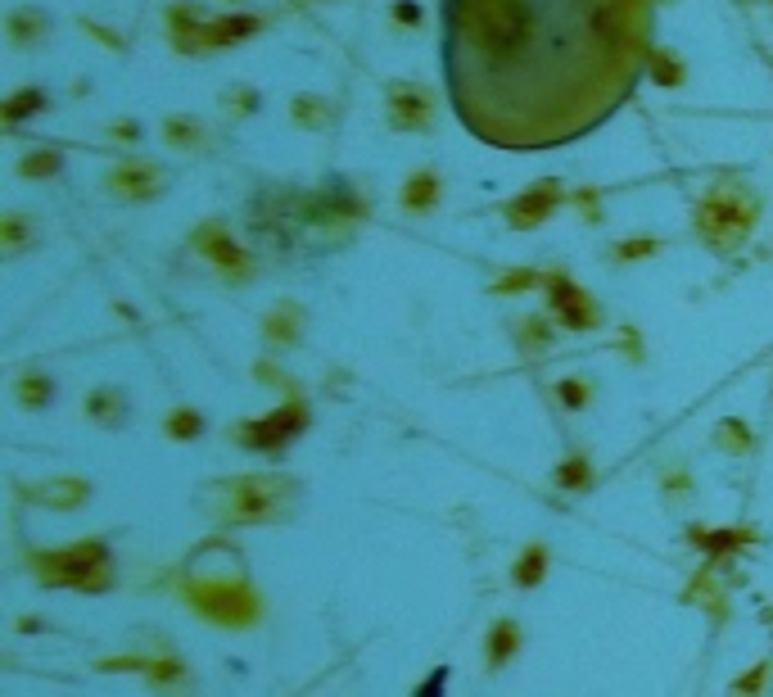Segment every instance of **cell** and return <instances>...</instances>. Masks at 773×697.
<instances>
[{
    "instance_id": "cell-21",
    "label": "cell",
    "mask_w": 773,
    "mask_h": 697,
    "mask_svg": "<svg viewBox=\"0 0 773 697\" xmlns=\"http://www.w3.org/2000/svg\"><path fill=\"white\" fill-rule=\"evenodd\" d=\"M647 69H652V77L665 82V86L684 82V64H678V55H669V50H652V55H647Z\"/></svg>"
},
{
    "instance_id": "cell-5",
    "label": "cell",
    "mask_w": 773,
    "mask_h": 697,
    "mask_svg": "<svg viewBox=\"0 0 773 697\" xmlns=\"http://www.w3.org/2000/svg\"><path fill=\"white\" fill-rule=\"evenodd\" d=\"M385 109H389V128L394 132L421 136L430 123H435V91L416 86V82H398V86H389Z\"/></svg>"
},
{
    "instance_id": "cell-31",
    "label": "cell",
    "mask_w": 773,
    "mask_h": 697,
    "mask_svg": "<svg viewBox=\"0 0 773 697\" xmlns=\"http://www.w3.org/2000/svg\"><path fill=\"white\" fill-rule=\"evenodd\" d=\"M227 105H231V113H250V109H258V91L231 86V91H227Z\"/></svg>"
},
{
    "instance_id": "cell-8",
    "label": "cell",
    "mask_w": 773,
    "mask_h": 697,
    "mask_svg": "<svg viewBox=\"0 0 773 697\" xmlns=\"http://www.w3.org/2000/svg\"><path fill=\"white\" fill-rule=\"evenodd\" d=\"M303 431V408H281V412H271L267 421H254V426H244L240 431V444H250V448H281L290 435Z\"/></svg>"
},
{
    "instance_id": "cell-33",
    "label": "cell",
    "mask_w": 773,
    "mask_h": 697,
    "mask_svg": "<svg viewBox=\"0 0 773 697\" xmlns=\"http://www.w3.org/2000/svg\"><path fill=\"white\" fill-rule=\"evenodd\" d=\"M520 340H524V349H530V353L543 349V345H547V326H543V322H530V326L520 331Z\"/></svg>"
},
{
    "instance_id": "cell-16",
    "label": "cell",
    "mask_w": 773,
    "mask_h": 697,
    "mask_svg": "<svg viewBox=\"0 0 773 697\" xmlns=\"http://www.w3.org/2000/svg\"><path fill=\"white\" fill-rule=\"evenodd\" d=\"M33 236H37V227L27 223L23 214H5V218H0V240H5V254H19Z\"/></svg>"
},
{
    "instance_id": "cell-17",
    "label": "cell",
    "mask_w": 773,
    "mask_h": 697,
    "mask_svg": "<svg viewBox=\"0 0 773 697\" xmlns=\"http://www.w3.org/2000/svg\"><path fill=\"white\" fill-rule=\"evenodd\" d=\"M164 136H168V145H177V149H195V145H204V128L195 123V118H168V123H164Z\"/></svg>"
},
{
    "instance_id": "cell-15",
    "label": "cell",
    "mask_w": 773,
    "mask_h": 697,
    "mask_svg": "<svg viewBox=\"0 0 773 697\" xmlns=\"http://www.w3.org/2000/svg\"><path fill=\"white\" fill-rule=\"evenodd\" d=\"M290 113L299 118V123H303L307 132H317V128L330 123V105H326V96H299V100L290 105Z\"/></svg>"
},
{
    "instance_id": "cell-7",
    "label": "cell",
    "mask_w": 773,
    "mask_h": 697,
    "mask_svg": "<svg viewBox=\"0 0 773 697\" xmlns=\"http://www.w3.org/2000/svg\"><path fill=\"white\" fill-rule=\"evenodd\" d=\"M543 286L552 290V309L561 313V322L570 326V331H593L597 322H602V313H597V304L589 295H583L575 281H566L561 272H547L543 277Z\"/></svg>"
},
{
    "instance_id": "cell-22",
    "label": "cell",
    "mask_w": 773,
    "mask_h": 697,
    "mask_svg": "<svg viewBox=\"0 0 773 697\" xmlns=\"http://www.w3.org/2000/svg\"><path fill=\"white\" fill-rule=\"evenodd\" d=\"M59 164H64V155H59V149H33V155H23L19 172H23V177H55Z\"/></svg>"
},
{
    "instance_id": "cell-23",
    "label": "cell",
    "mask_w": 773,
    "mask_h": 697,
    "mask_svg": "<svg viewBox=\"0 0 773 697\" xmlns=\"http://www.w3.org/2000/svg\"><path fill=\"white\" fill-rule=\"evenodd\" d=\"M764 684H769V665L760 661V665H751L747 675H741L733 688H728V697H760L764 693Z\"/></svg>"
},
{
    "instance_id": "cell-28",
    "label": "cell",
    "mask_w": 773,
    "mask_h": 697,
    "mask_svg": "<svg viewBox=\"0 0 773 697\" xmlns=\"http://www.w3.org/2000/svg\"><path fill=\"white\" fill-rule=\"evenodd\" d=\"M647 254H656V240H652V236H629V245H615V250H611V259H620V263L647 259Z\"/></svg>"
},
{
    "instance_id": "cell-14",
    "label": "cell",
    "mask_w": 773,
    "mask_h": 697,
    "mask_svg": "<svg viewBox=\"0 0 773 697\" xmlns=\"http://www.w3.org/2000/svg\"><path fill=\"white\" fill-rule=\"evenodd\" d=\"M86 412H90V421H100V426H118L122 412H128V404H122V394H118V389L100 385V389L86 399Z\"/></svg>"
},
{
    "instance_id": "cell-20",
    "label": "cell",
    "mask_w": 773,
    "mask_h": 697,
    "mask_svg": "<svg viewBox=\"0 0 773 697\" xmlns=\"http://www.w3.org/2000/svg\"><path fill=\"white\" fill-rule=\"evenodd\" d=\"M543 575H547V553L543 549H524V557L516 562V585L520 589H534Z\"/></svg>"
},
{
    "instance_id": "cell-19",
    "label": "cell",
    "mask_w": 773,
    "mask_h": 697,
    "mask_svg": "<svg viewBox=\"0 0 773 697\" xmlns=\"http://www.w3.org/2000/svg\"><path fill=\"white\" fill-rule=\"evenodd\" d=\"M267 336H271V345H286V340H294L299 336V309L294 304H281L271 317H267Z\"/></svg>"
},
{
    "instance_id": "cell-34",
    "label": "cell",
    "mask_w": 773,
    "mask_h": 697,
    "mask_svg": "<svg viewBox=\"0 0 773 697\" xmlns=\"http://www.w3.org/2000/svg\"><path fill=\"white\" fill-rule=\"evenodd\" d=\"M394 19H408V27H416V23H421V10L412 5V0H403V5H394Z\"/></svg>"
},
{
    "instance_id": "cell-32",
    "label": "cell",
    "mask_w": 773,
    "mask_h": 697,
    "mask_svg": "<svg viewBox=\"0 0 773 697\" xmlns=\"http://www.w3.org/2000/svg\"><path fill=\"white\" fill-rule=\"evenodd\" d=\"M720 444H728V448H737V453H741V448H747V444H751V435H747V431H741V426H737V421H728V426H720Z\"/></svg>"
},
{
    "instance_id": "cell-18",
    "label": "cell",
    "mask_w": 773,
    "mask_h": 697,
    "mask_svg": "<svg viewBox=\"0 0 773 697\" xmlns=\"http://www.w3.org/2000/svg\"><path fill=\"white\" fill-rule=\"evenodd\" d=\"M516 639H520V634H516V625H511V621L493 625V634H488V665H493V671H498V665L516 652Z\"/></svg>"
},
{
    "instance_id": "cell-13",
    "label": "cell",
    "mask_w": 773,
    "mask_h": 697,
    "mask_svg": "<svg viewBox=\"0 0 773 697\" xmlns=\"http://www.w3.org/2000/svg\"><path fill=\"white\" fill-rule=\"evenodd\" d=\"M5 27H10V41H14L19 50H33V46L46 37V14H41V10H14Z\"/></svg>"
},
{
    "instance_id": "cell-2",
    "label": "cell",
    "mask_w": 773,
    "mask_h": 697,
    "mask_svg": "<svg viewBox=\"0 0 773 697\" xmlns=\"http://www.w3.org/2000/svg\"><path fill=\"white\" fill-rule=\"evenodd\" d=\"M756 218H760V195L747 187V181L728 177V181H720V187L701 200V208H697V231H701L715 250H737L741 240L751 236Z\"/></svg>"
},
{
    "instance_id": "cell-35",
    "label": "cell",
    "mask_w": 773,
    "mask_h": 697,
    "mask_svg": "<svg viewBox=\"0 0 773 697\" xmlns=\"http://www.w3.org/2000/svg\"><path fill=\"white\" fill-rule=\"evenodd\" d=\"M109 136H113V141H136L141 132H136V123H113V128H109Z\"/></svg>"
},
{
    "instance_id": "cell-6",
    "label": "cell",
    "mask_w": 773,
    "mask_h": 697,
    "mask_svg": "<svg viewBox=\"0 0 773 697\" xmlns=\"http://www.w3.org/2000/svg\"><path fill=\"white\" fill-rule=\"evenodd\" d=\"M105 187H109V195H118V200L141 204V200H154V195H159V191L168 187V172H164V164H149V159H128V164L109 168Z\"/></svg>"
},
{
    "instance_id": "cell-11",
    "label": "cell",
    "mask_w": 773,
    "mask_h": 697,
    "mask_svg": "<svg viewBox=\"0 0 773 697\" xmlns=\"http://www.w3.org/2000/svg\"><path fill=\"white\" fill-rule=\"evenodd\" d=\"M258 19L254 14H231V19H208V27L200 33V50H213V46H235L244 37L258 33Z\"/></svg>"
},
{
    "instance_id": "cell-3",
    "label": "cell",
    "mask_w": 773,
    "mask_h": 697,
    "mask_svg": "<svg viewBox=\"0 0 773 697\" xmlns=\"http://www.w3.org/2000/svg\"><path fill=\"white\" fill-rule=\"evenodd\" d=\"M213 512H218L222 521H276L290 503V480L281 476H240V480H227L222 490H213Z\"/></svg>"
},
{
    "instance_id": "cell-27",
    "label": "cell",
    "mask_w": 773,
    "mask_h": 697,
    "mask_svg": "<svg viewBox=\"0 0 773 697\" xmlns=\"http://www.w3.org/2000/svg\"><path fill=\"white\" fill-rule=\"evenodd\" d=\"M589 462H583V458H570L561 471H556V484H561V490H583V484H589Z\"/></svg>"
},
{
    "instance_id": "cell-29",
    "label": "cell",
    "mask_w": 773,
    "mask_h": 697,
    "mask_svg": "<svg viewBox=\"0 0 773 697\" xmlns=\"http://www.w3.org/2000/svg\"><path fill=\"white\" fill-rule=\"evenodd\" d=\"M530 286H539V272H530V267H516V272H503V281L493 286V290L516 295V290H530Z\"/></svg>"
},
{
    "instance_id": "cell-9",
    "label": "cell",
    "mask_w": 773,
    "mask_h": 697,
    "mask_svg": "<svg viewBox=\"0 0 773 697\" xmlns=\"http://www.w3.org/2000/svg\"><path fill=\"white\" fill-rule=\"evenodd\" d=\"M556 200H561V191H556V181H543V187H530L524 195H516L511 204H507V223L511 227H539L543 218H552V208H556Z\"/></svg>"
},
{
    "instance_id": "cell-24",
    "label": "cell",
    "mask_w": 773,
    "mask_h": 697,
    "mask_svg": "<svg viewBox=\"0 0 773 697\" xmlns=\"http://www.w3.org/2000/svg\"><path fill=\"white\" fill-rule=\"evenodd\" d=\"M41 105H46V100H41V91L27 86V91H19V96L5 105V118H10V123H23V118L33 113V109H41Z\"/></svg>"
},
{
    "instance_id": "cell-26",
    "label": "cell",
    "mask_w": 773,
    "mask_h": 697,
    "mask_svg": "<svg viewBox=\"0 0 773 697\" xmlns=\"http://www.w3.org/2000/svg\"><path fill=\"white\" fill-rule=\"evenodd\" d=\"M200 431H204L200 412H172V417H168V435H172V440H195Z\"/></svg>"
},
{
    "instance_id": "cell-4",
    "label": "cell",
    "mask_w": 773,
    "mask_h": 697,
    "mask_svg": "<svg viewBox=\"0 0 773 697\" xmlns=\"http://www.w3.org/2000/svg\"><path fill=\"white\" fill-rule=\"evenodd\" d=\"M105 570H109L105 543H77V549H64V553L37 562V575L46 585H77V589H100Z\"/></svg>"
},
{
    "instance_id": "cell-1",
    "label": "cell",
    "mask_w": 773,
    "mask_h": 697,
    "mask_svg": "<svg viewBox=\"0 0 773 697\" xmlns=\"http://www.w3.org/2000/svg\"><path fill=\"white\" fill-rule=\"evenodd\" d=\"M575 46L642 50V0H448L457 109L484 141L530 145L539 69L552 55L579 132L625 100L633 64Z\"/></svg>"
},
{
    "instance_id": "cell-12",
    "label": "cell",
    "mask_w": 773,
    "mask_h": 697,
    "mask_svg": "<svg viewBox=\"0 0 773 697\" xmlns=\"http://www.w3.org/2000/svg\"><path fill=\"white\" fill-rule=\"evenodd\" d=\"M439 172L435 168H421V172H412L408 181H403V208L408 214H430V208L439 204Z\"/></svg>"
},
{
    "instance_id": "cell-30",
    "label": "cell",
    "mask_w": 773,
    "mask_h": 697,
    "mask_svg": "<svg viewBox=\"0 0 773 697\" xmlns=\"http://www.w3.org/2000/svg\"><path fill=\"white\" fill-rule=\"evenodd\" d=\"M561 404L566 408H589V381H561Z\"/></svg>"
},
{
    "instance_id": "cell-10",
    "label": "cell",
    "mask_w": 773,
    "mask_h": 697,
    "mask_svg": "<svg viewBox=\"0 0 773 697\" xmlns=\"http://www.w3.org/2000/svg\"><path fill=\"white\" fill-rule=\"evenodd\" d=\"M200 250L218 263V272H227V277H244V272H250V259H244V250L222 227H204L200 231Z\"/></svg>"
},
{
    "instance_id": "cell-25",
    "label": "cell",
    "mask_w": 773,
    "mask_h": 697,
    "mask_svg": "<svg viewBox=\"0 0 773 697\" xmlns=\"http://www.w3.org/2000/svg\"><path fill=\"white\" fill-rule=\"evenodd\" d=\"M19 399H23L27 408H41V404L50 399V381H46V376H23V381H19Z\"/></svg>"
}]
</instances>
